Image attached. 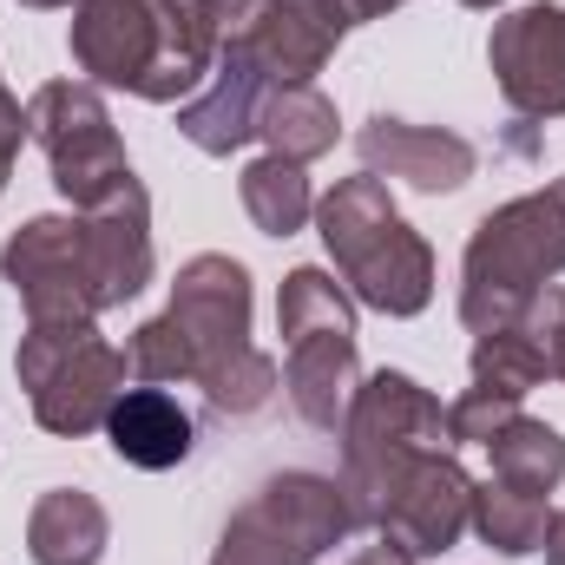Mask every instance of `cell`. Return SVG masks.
Masks as SVG:
<instances>
[{
    "label": "cell",
    "mask_w": 565,
    "mask_h": 565,
    "mask_svg": "<svg viewBox=\"0 0 565 565\" xmlns=\"http://www.w3.org/2000/svg\"><path fill=\"white\" fill-rule=\"evenodd\" d=\"M316 231L335 257V270L349 282V296L362 309L382 316H422L434 302V250L422 231L402 224L388 184L375 171L342 178L322 204H316Z\"/></svg>",
    "instance_id": "6da1fadb"
},
{
    "label": "cell",
    "mask_w": 565,
    "mask_h": 565,
    "mask_svg": "<svg viewBox=\"0 0 565 565\" xmlns=\"http://www.w3.org/2000/svg\"><path fill=\"white\" fill-rule=\"evenodd\" d=\"M171 316L198 349V388L217 415H257L277 395V362L250 342V270L231 257H191L171 282Z\"/></svg>",
    "instance_id": "7a4b0ae2"
},
{
    "label": "cell",
    "mask_w": 565,
    "mask_h": 565,
    "mask_svg": "<svg viewBox=\"0 0 565 565\" xmlns=\"http://www.w3.org/2000/svg\"><path fill=\"white\" fill-rule=\"evenodd\" d=\"M559 270H565V178H553L546 191L513 198L493 217H480V231L467 244V264H460V322L473 335L520 322L526 302Z\"/></svg>",
    "instance_id": "3957f363"
},
{
    "label": "cell",
    "mask_w": 565,
    "mask_h": 565,
    "mask_svg": "<svg viewBox=\"0 0 565 565\" xmlns=\"http://www.w3.org/2000/svg\"><path fill=\"white\" fill-rule=\"evenodd\" d=\"M440 447H454L447 440V408L427 395L422 382L395 375V369L369 375L355 388L349 415H342V487H349L355 520L369 526L382 493L395 487V473L415 467L422 454H440Z\"/></svg>",
    "instance_id": "277c9868"
},
{
    "label": "cell",
    "mask_w": 565,
    "mask_h": 565,
    "mask_svg": "<svg viewBox=\"0 0 565 565\" xmlns=\"http://www.w3.org/2000/svg\"><path fill=\"white\" fill-rule=\"evenodd\" d=\"M20 388L46 434H93L126 395V349H113L93 322H26L20 335Z\"/></svg>",
    "instance_id": "5b68a950"
},
{
    "label": "cell",
    "mask_w": 565,
    "mask_h": 565,
    "mask_svg": "<svg viewBox=\"0 0 565 565\" xmlns=\"http://www.w3.org/2000/svg\"><path fill=\"white\" fill-rule=\"evenodd\" d=\"M355 507L342 480L322 473H277L257 487V500H244L217 540L211 565H316L329 546H342L355 533Z\"/></svg>",
    "instance_id": "8992f818"
},
{
    "label": "cell",
    "mask_w": 565,
    "mask_h": 565,
    "mask_svg": "<svg viewBox=\"0 0 565 565\" xmlns=\"http://www.w3.org/2000/svg\"><path fill=\"white\" fill-rule=\"evenodd\" d=\"M26 126L53 164V184L73 211H93L99 198H113L132 164H126V145L113 132V113L99 99V86L86 79H53L26 99Z\"/></svg>",
    "instance_id": "52a82bcc"
},
{
    "label": "cell",
    "mask_w": 565,
    "mask_h": 565,
    "mask_svg": "<svg viewBox=\"0 0 565 565\" xmlns=\"http://www.w3.org/2000/svg\"><path fill=\"white\" fill-rule=\"evenodd\" d=\"M0 277L13 282L26 322H93L99 316L79 217H33V224H20L7 237V250H0Z\"/></svg>",
    "instance_id": "ba28073f"
},
{
    "label": "cell",
    "mask_w": 565,
    "mask_h": 565,
    "mask_svg": "<svg viewBox=\"0 0 565 565\" xmlns=\"http://www.w3.org/2000/svg\"><path fill=\"white\" fill-rule=\"evenodd\" d=\"M395 553L408 559H440L460 546V533L473 526V480L467 467L440 447V454H422L415 467L395 473V487L382 493L375 520H369Z\"/></svg>",
    "instance_id": "9c48e42d"
},
{
    "label": "cell",
    "mask_w": 565,
    "mask_h": 565,
    "mask_svg": "<svg viewBox=\"0 0 565 565\" xmlns=\"http://www.w3.org/2000/svg\"><path fill=\"white\" fill-rule=\"evenodd\" d=\"M487 60L520 119H565V7L540 0L493 20Z\"/></svg>",
    "instance_id": "30bf717a"
},
{
    "label": "cell",
    "mask_w": 565,
    "mask_h": 565,
    "mask_svg": "<svg viewBox=\"0 0 565 565\" xmlns=\"http://www.w3.org/2000/svg\"><path fill=\"white\" fill-rule=\"evenodd\" d=\"M79 237H86V270H93L99 309L132 302L151 282V198L139 178H126L113 198L79 211Z\"/></svg>",
    "instance_id": "8fae6325"
},
{
    "label": "cell",
    "mask_w": 565,
    "mask_h": 565,
    "mask_svg": "<svg viewBox=\"0 0 565 565\" xmlns=\"http://www.w3.org/2000/svg\"><path fill=\"white\" fill-rule=\"evenodd\" d=\"M73 60L86 86L139 93L158 66V13L151 0H79L73 7Z\"/></svg>",
    "instance_id": "7c38bea8"
},
{
    "label": "cell",
    "mask_w": 565,
    "mask_h": 565,
    "mask_svg": "<svg viewBox=\"0 0 565 565\" xmlns=\"http://www.w3.org/2000/svg\"><path fill=\"white\" fill-rule=\"evenodd\" d=\"M264 99H270V73L250 53H217L211 79L178 106V132L198 145L204 158H231L237 145L257 139Z\"/></svg>",
    "instance_id": "4fadbf2b"
},
{
    "label": "cell",
    "mask_w": 565,
    "mask_h": 565,
    "mask_svg": "<svg viewBox=\"0 0 565 565\" xmlns=\"http://www.w3.org/2000/svg\"><path fill=\"white\" fill-rule=\"evenodd\" d=\"M355 151L375 178H402L427 198L440 191H460L480 164V151L460 139V132H440V126H408V119H369L355 132Z\"/></svg>",
    "instance_id": "5bb4252c"
},
{
    "label": "cell",
    "mask_w": 565,
    "mask_h": 565,
    "mask_svg": "<svg viewBox=\"0 0 565 565\" xmlns=\"http://www.w3.org/2000/svg\"><path fill=\"white\" fill-rule=\"evenodd\" d=\"M282 388L296 402V415L316 434H342V415L362 388V362H355V329H309L289 335V362H282Z\"/></svg>",
    "instance_id": "9a60e30c"
},
{
    "label": "cell",
    "mask_w": 565,
    "mask_h": 565,
    "mask_svg": "<svg viewBox=\"0 0 565 565\" xmlns=\"http://www.w3.org/2000/svg\"><path fill=\"white\" fill-rule=\"evenodd\" d=\"M106 440H113V454L126 460V467H139V473H164V467H178L184 454H191V440H198V422H191V408L171 395V388H126L119 402H113V415H106Z\"/></svg>",
    "instance_id": "2e32d148"
},
{
    "label": "cell",
    "mask_w": 565,
    "mask_h": 565,
    "mask_svg": "<svg viewBox=\"0 0 565 565\" xmlns=\"http://www.w3.org/2000/svg\"><path fill=\"white\" fill-rule=\"evenodd\" d=\"M151 13H158V66H151V79L139 86V99L151 106H184L204 79H211V66H217V26H211V13H204V0H151Z\"/></svg>",
    "instance_id": "e0dca14e"
},
{
    "label": "cell",
    "mask_w": 565,
    "mask_h": 565,
    "mask_svg": "<svg viewBox=\"0 0 565 565\" xmlns=\"http://www.w3.org/2000/svg\"><path fill=\"white\" fill-rule=\"evenodd\" d=\"M335 26H322L302 0H270V13L244 33V46H224V53H250L264 73H270V86H309L322 66H329V53H335Z\"/></svg>",
    "instance_id": "ac0fdd59"
},
{
    "label": "cell",
    "mask_w": 565,
    "mask_h": 565,
    "mask_svg": "<svg viewBox=\"0 0 565 565\" xmlns=\"http://www.w3.org/2000/svg\"><path fill=\"white\" fill-rule=\"evenodd\" d=\"M106 540H113V520L79 487H53L26 513V553H33V565H99L106 559Z\"/></svg>",
    "instance_id": "d6986e66"
},
{
    "label": "cell",
    "mask_w": 565,
    "mask_h": 565,
    "mask_svg": "<svg viewBox=\"0 0 565 565\" xmlns=\"http://www.w3.org/2000/svg\"><path fill=\"white\" fill-rule=\"evenodd\" d=\"M257 139L270 145L277 158H289V164H309V158H322L335 145V106L316 86H270Z\"/></svg>",
    "instance_id": "ffe728a7"
},
{
    "label": "cell",
    "mask_w": 565,
    "mask_h": 565,
    "mask_svg": "<svg viewBox=\"0 0 565 565\" xmlns=\"http://www.w3.org/2000/svg\"><path fill=\"white\" fill-rule=\"evenodd\" d=\"M237 191H244V211H250V224H257L264 237H296V231L316 217V198H309L302 164H289L277 151L257 158V164H244Z\"/></svg>",
    "instance_id": "44dd1931"
},
{
    "label": "cell",
    "mask_w": 565,
    "mask_h": 565,
    "mask_svg": "<svg viewBox=\"0 0 565 565\" xmlns=\"http://www.w3.org/2000/svg\"><path fill=\"white\" fill-rule=\"evenodd\" d=\"M487 454H493V480H507V487H520V493H553L565 480L559 427L533 422V415H513V422L487 440Z\"/></svg>",
    "instance_id": "7402d4cb"
},
{
    "label": "cell",
    "mask_w": 565,
    "mask_h": 565,
    "mask_svg": "<svg viewBox=\"0 0 565 565\" xmlns=\"http://www.w3.org/2000/svg\"><path fill=\"white\" fill-rule=\"evenodd\" d=\"M546 520H553V513H546V493H520V487H507V480L473 487V533H480L493 553H507V559L540 553Z\"/></svg>",
    "instance_id": "603a6c76"
},
{
    "label": "cell",
    "mask_w": 565,
    "mask_h": 565,
    "mask_svg": "<svg viewBox=\"0 0 565 565\" xmlns=\"http://www.w3.org/2000/svg\"><path fill=\"white\" fill-rule=\"evenodd\" d=\"M546 382V355L533 342L526 322H507V329H487L473 335V388H493V395H533Z\"/></svg>",
    "instance_id": "cb8c5ba5"
},
{
    "label": "cell",
    "mask_w": 565,
    "mask_h": 565,
    "mask_svg": "<svg viewBox=\"0 0 565 565\" xmlns=\"http://www.w3.org/2000/svg\"><path fill=\"white\" fill-rule=\"evenodd\" d=\"M277 329H282V342H289V335H309V329H355V296L329 277V270L302 264V270L282 277Z\"/></svg>",
    "instance_id": "d4e9b609"
},
{
    "label": "cell",
    "mask_w": 565,
    "mask_h": 565,
    "mask_svg": "<svg viewBox=\"0 0 565 565\" xmlns=\"http://www.w3.org/2000/svg\"><path fill=\"white\" fill-rule=\"evenodd\" d=\"M126 369H132L139 382H151V388H164V382H198V349H191V335H184V322H178L171 309L132 329Z\"/></svg>",
    "instance_id": "484cf974"
},
{
    "label": "cell",
    "mask_w": 565,
    "mask_h": 565,
    "mask_svg": "<svg viewBox=\"0 0 565 565\" xmlns=\"http://www.w3.org/2000/svg\"><path fill=\"white\" fill-rule=\"evenodd\" d=\"M520 415V402L513 395H493V388H467L454 408H447V440H460V447H487L500 427Z\"/></svg>",
    "instance_id": "4316f807"
},
{
    "label": "cell",
    "mask_w": 565,
    "mask_h": 565,
    "mask_svg": "<svg viewBox=\"0 0 565 565\" xmlns=\"http://www.w3.org/2000/svg\"><path fill=\"white\" fill-rule=\"evenodd\" d=\"M526 329H533V342H540V355H546V375L565 382V289H540L533 302H526V316H520Z\"/></svg>",
    "instance_id": "83f0119b"
},
{
    "label": "cell",
    "mask_w": 565,
    "mask_h": 565,
    "mask_svg": "<svg viewBox=\"0 0 565 565\" xmlns=\"http://www.w3.org/2000/svg\"><path fill=\"white\" fill-rule=\"evenodd\" d=\"M211 26H217V46H244V33L270 13V0H204Z\"/></svg>",
    "instance_id": "f1b7e54d"
},
{
    "label": "cell",
    "mask_w": 565,
    "mask_h": 565,
    "mask_svg": "<svg viewBox=\"0 0 565 565\" xmlns=\"http://www.w3.org/2000/svg\"><path fill=\"white\" fill-rule=\"evenodd\" d=\"M33 139V126H26V106L7 93V79H0V191H7V178H13V158H20V145Z\"/></svg>",
    "instance_id": "f546056e"
},
{
    "label": "cell",
    "mask_w": 565,
    "mask_h": 565,
    "mask_svg": "<svg viewBox=\"0 0 565 565\" xmlns=\"http://www.w3.org/2000/svg\"><path fill=\"white\" fill-rule=\"evenodd\" d=\"M349 565H422V559H408V553H395V546L382 540V546H362V553H355Z\"/></svg>",
    "instance_id": "4dcf8cb0"
},
{
    "label": "cell",
    "mask_w": 565,
    "mask_h": 565,
    "mask_svg": "<svg viewBox=\"0 0 565 565\" xmlns=\"http://www.w3.org/2000/svg\"><path fill=\"white\" fill-rule=\"evenodd\" d=\"M540 546H546V565H565V513L546 520V540H540Z\"/></svg>",
    "instance_id": "1f68e13d"
},
{
    "label": "cell",
    "mask_w": 565,
    "mask_h": 565,
    "mask_svg": "<svg viewBox=\"0 0 565 565\" xmlns=\"http://www.w3.org/2000/svg\"><path fill=\"white\" fill-rule=\"evenodd\" d=\"M349 7H355V26H362V20H382V13L402 7V0H349Z\"/></svg>",
    "instance_id": "d6a6232c"
},
{
    "label": "cell",
    "mask_w": 565,
    "mask_h": 565,
    "mask_svg": "<svg viewBox=\"0 0 565 565\" xmlns=\"http://www.w3.org/2000/svg\"><path fill=\"white\" fill-rule=\"evenodd\" d=\"M20 7H79V0H20Z\"/></svg>",
    "instance_id": "836d02e7"
},
{
    "label": "cell",
    "mask_w": 565,
    "mask_h": 565,
    "mask_svg": "<svg viewBox=\"0 0 565 565\" xmlns=\"http://www.w3.org/2000/svg\"><path fill=\"white\" fill-rule=\"evenodd\" d=\"M460 7H500V0H460Z\"/></svg>",
    "instance_id": "e575fe53"
}]
</instances>
